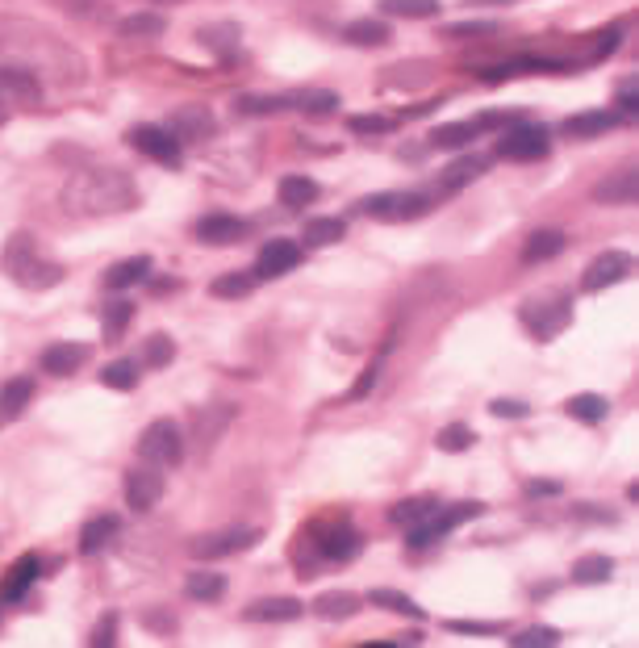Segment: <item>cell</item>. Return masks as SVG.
Returning a JSON list of instances; mask_svg holds the SVG:
<instances>
[{
  "mask_svg": "<svg viewBox=\"0 0 639 648\" xmlns=\"http://www.w3.org/2000/svg\"><path fill=\"white\" fill-rule=\"evenodd\" d=\"M138 205V184L117 168H80L63 184V210L71 218L130 214Z\"/></svg>",
  "mask_w": 639,
  "mask_h": 648,
  "instance_id": "1",
  "label": "cell"
},
{
  "mask_svg": "<svg viewBox=\"0 0 639 648\" xmlns=\"http://www.w3.org/2000/svg\"><path fill=\"white\" fill-rule=\"evenodd\" d=\"M5 272L26 289H51V285L63 281V268L38 256V247L26 230H17V235L5 243Z\"/></svg>",
  "mask_w": 639,
  "mask_h": 648,
  "instance_id": "2",
  "label": "cell"
},
{
  "mask_svg": "<svg viewBox=\"0 0 639 648\" xmlns=\"http://www.w3.org/2000/svg\"><path fill=\"white\" fill-rule=\"evenodd\" d=\"M485 506L481 502H456V506H435L426 519L410 523L406 527V544L410 548H426V544H435L439 536H452V531L460 523H472V519H481Z\"/></svg>",
  "mask_w": 639,
  "mask_h": 648,
  "instance_id": "3",
  "label": "cell"
},
{
  "mask_svg": "<svg viewBox=\"0 0 639 648\" xmlns=\"http://www.w3.org/2000/svg\"><path fill=\"white\" fill-rule=\"evenodd\" d=\"M502 159H514V164H535L552 151V130L539 126V122H514L497 134V147H493Z\"/></svg>",
  "mask_w": 639,
  "mask_h": 648,
  "instance_id": "4",
  "label": "cell"
},
{
  "mask_svg": "<svg viewBox=\"0 0 639 648\" xmlns=\"http://www.w3.org/2000/svg\"><path fill=\"white\" fill-rule=\"evenodd\" d=\"M259 544L255 527H230V531H205V536L188 540V557L193 561H222V557H239V552Z\"/></svg>",
  "mask_w": 639,
  "mask_h": 648,
  "instance_id": "5",
  "label": "cell"
},
{
  "mask_svg": "<svg viewBox=\"0 0 639 648\" xmlns=\"http://www.w3.org/2000/svg\"><path fill=\"white\" fill-rule=\"evenodd\" d=\"M523 327L539 339V343H552L556 335L568 331V322H573V306L564 302V297H535V302L523 306Z\"/></svg>",
  "mask_w": 639,
  "mask_h": 648,
  "instance_id": "6",
  "label": "cell"
},
{
  "mask_svg": "<svg viewBox=\"0 0 639 648\" xmlns=\"http://www.w3.org/2000/svg\"><path fill=\"white\" fill-rule=\"evenodd\" d=\"M138 456L151 460L155 469L180 465V456H184V435H180V427L172 419H155L147 431L138 435Z\"/></svg>",
  "mask_w": 639,
  "mask_h": 648,
  "instance_id": "7",
  "label": "cell"
},
{
  "mask_svg": "<svg viewBox=\"0 0 639 648\" xmlns=\"http://www.w3.org/2000/svg\"><path fill=\"white\" fill-rule=\"evenodd\" d=\"M360 210L368 218H381V222H410V218H422L431 210V197L422 193H372L360 201Z\"/></svg>",
  "mask_w": 639,
  "mask_h": 648,
  "instance_id": "8",
  "label": "cell"
},
{
  "mask_svg": "<svg viewBox=\"0 0 639 648\" xmlns=\"http://www.w3.org/2000/svg\"><path fill=\"white\" fill-rule=\"evenodd\" d=\"M314 544H318V557L322 561L347 565V561H355L364 552V531L351 527V523H330V527H322L318 536H314Z\"/></svg>",
  "mask_w": 639,
  "mask_h": 648,
  "instance_id": "9",
  "label": "cell"
},
{
  "mask_svg": "<svg viewBox=\"0 0 639 648\" xmlns=\"http://www.w3.org/2000/svg\"><path fill=\"white\" fill-rule=\"evenodd\" d=\"M293 268H301V243H293V239H268L264 247H259V260H255L259 281H280V276H289Z\"/></svg>",
  "mask_w": 639,
  "mask_h": 648,
  "instance_id": "10",
  "label": "cell"
},
{
  "mask_svg": "<svg viewBox=\"0 0 639 648\" xmlns=\"http://www.w3.org/2000/svg\"><path fill=\"white\" fill-rule=\"evenodd\" d=\"M631 268H635V260L627 256V251H602V256L581 272V289H585V293H602V289H610V285L627 281Z\"/></svg>",
  "mask_w": 639,
  "mask_h": 648,
  "instance_id": "11",
  "label": "cell"
},
{
  "mask_svg": "<svg viewBox=\"0 0 639 648\" xmlns=\"http://www.w3.org/2000/svg\"><path fill=\"white\" fill-rule=\"evenodd\" d=\"M163 498V473L151 465V469H130L126 473V502H130V511L134 515H147L155 511Z\"/></svg>",
  "mask_w": 639,
  "mask_h": 648,
  "instance_id": "12",
  "label": "cell"
},
{
  "mask_svg": "<svg viewBox=\"0 0 639 648\" xmlns=\"http://www.w3.org/2000/svg\"><path fill=\"white\" fill-rule=\"evenodd\" d=\"M130 143L142 155L159 159V164H176V159H180V138L172 130H163V126H134L130 130Z\"/></svg>",
  "mask_w": 639,
  "mask_h": 648,
  "instance_id": "13",
  "label": "cell"
},
{
  "mask_svg": "<svg viewBox=\"0 0 639 648\" xmlns=\"http://www.w3.org/2000/svg\"><path fill=\"white\" fill-rule=\"evenodd\" d=\"M193 235L205 243V247H230V243H239L243 235H251V226L243 218H234V214H209L197 222Z\"/></svg>",
  "mask_w": 639,
  "mask_h": 648,
  "instance_id": "14",
  "label": "cell"
},
{
  "mask_svg": "<svg viewBox=\"0 0 639 648\" xmlns=\"http://www.w3.org/2000/svg\"><path fill=\"white\" fill-rule=\"evenodd\" d=\"M635 197H639V172L631 164L610 172L606 180H598V189H594L598 205H635Z\"/></svg>",
  "mask_w": 639,
  "mask_h": 648,
  "instance_id": "15",
  "label": "cell"
},
{
  "mask_svg": "<svg viewBox=\"0 0 639 648\" xmlns=\"http://www.w3.org/2000/svg\"><path fill=\"white\" fill-rule=\"evenodd\" d=\"M619 122L623 118H619V113H610V109H585V113H573V118H568L560 130L568 138H602V134H610Z\"/></svg>",
  "mask_w": 639,
  "mask_h": 648,
  "instance_id": "16",
  "label": "cell"
},
{
  "mask_svg": "<svg viewBox=\"0 0 639 648\" xmlns=\"http://www.w3.org/2000/svg\"><path fill=\"white\" fill-rule=\"evenodd\" d=\"M34 577H42V561L38 557H21L5 577H0V603H21L26 590L34 586Z\"/></svg>",
  "mask_w": 639,
  "mask_h": 648,
  "instance_id": "17",
  "label": "cell"
},
{
  "mask_svg": "<svg viewBox=\"0 0 639 648\" xmlns=\"http://www.w3.org/2000/svg\"><path fill=\"white\" fill-rule=\"evenodd\" d=\"M155 276V260L151 256H130V260H122V264H113L105 276H101V285L105 289H130V285H142V281H151Z\"/></svg>",
  "mask_w": 639,
  "mask_h": 648,
  "instance_id": "18",
  "label": "cell"
},
{
  "mask_svg": "<svg viewBox=\"0 0 639 648\" xmlns=\"http://www.w3.org/2000/svg\"><path fill=\"white\" fill-rule=\"evenodd\" d=\"M88 364V347L84 343H51L42 352V368L51 377H71L76 368H84Z\"/></svg>",
  "mask_w": 639,
  "mask_h": 648,
  "instance_id": "19",
  "label": "cell"
},
{
  "mask_svg": "<svg viewBox=\"0 0 639 648\" xmlns=\"http://www.w3.org/2000/svg\"><path fill=\"white\" fill-rule=\"evenodd\" d=\"M343 42L347 46H364V51H376V46L393 42V30H389L385 17H360V21H351V26L343 30Z\"/></svg>",
  "mask_w": 639,
  "mask_h": 648,
  "instance_id": "20",
  "label": "cell"
},
{
  "mask_svg": "<svg viewBox=\"0 0 639 648\" xmlns=\"http://www.w3.org/2000/svg\"><path fill=\"white\" fill-rule=\"evenodd\" d=\"M489 168H493V159H489V155H464V159H456V164L439 176V189L460 193V189H468L472 180H481Z\"/></svg>",
  "mask_w": 639,
  "mask_h": 648,
  "instance_id": "21",
  "label": "cell"
},
{
  "mask_svg": "<svg viewBox=\"0 0 639 648\" xmlns=\"http://www.w3.org/2000/svg\"><path fill=\"white\" fill-rule=\"evenodd\" d=\"M117 536H122V519H117V515H97V519H88L84 531H80V552H84V557H97V552L109 548Z\"/></svg>",
  "mask_w": 639,
  "mask_h": 648,
  "instance_id": "22",
  "label": "cell"
},
{
  "mask_svg": "<svg viewBox=\"0 0 639 648\" xmlns=\"http://www.w3.org/2000/svg\"><path fill=\"white\" fill-rule=\"evenodd\" d=\"M301 598H264V603H251L247 611H243V619H251V623H293V619H301Z\"/></svg>",
  "mask_w": 639,
  "mask_h": 648,
  "instance_id": "23",
  "label": "cell"
},
{
  "mask_svg": "<svg viewBox=\"0 0 639 648\" xmlns=\"http://www.w3.org/2000/svg\"><path fill=\"white\" fill-rule=\"evenodd\" d=\"M360 607H364V598L351 594V590H326V594H318V603H314L318 619H326V623H343Z\"/></svg>",
  "mask_w": 639,
  "mask_h": 648,
  "instance_id": "24",
  "label": "cell"
},
{
  "mask_svg": "<svg viewBox=\"0 0 639 648\" xmlns=\"http://www.w3.org/2000/svg\"><path fill=\"white\" fill-rule=\"evenodd\" d=\"M184 594L193 598V603H218L226 594V577L218 569H193L184 577Z\"/></svg>",
  "mask_w": 639,
  "mask_h": 648,
  "instance_id": "25",
  "label": "cell"
},
{
  "mask_svg": "<svg viewBox=\"0 0 639 648\" xmlns=\"http://www.w3.org/2000/svg\"><path fill=\"white\" fill-rule=\"evenodd\" d=\"M318 193H322L318 180H310V176H284L276 184V197H280V205H289V210H305V205H314Z\"/></svg>",
  "mask_w": 639,
  "mask_h": 648,
  "instance_id": "26",
  "label": "cell"
},
{
  "mask_svg": "<svg viewBox=\"0 0 639 648\" xmlns=\"http://www.w3.org/2000/svg\"><path fill=\"white\" fill-rule=\"evenodd\" d=\"M34 398V381L30 377H13L0 385V419H21Z\"/></svg>",
  "mask_w": 639,
  "mask_h": 648,
  "instance_id": "27",
  "label": "cell"
},
{
  "mask_svg": "<svg viewBox=\"0 0 639 648\" xmlns=\"http://www.w3.org/2000/svg\"><path fill=\"white\" fill-rule=\"evenodd\" d=\"M130 322H134V302H126V297H113V302H105V310H101V335H105V343L122 339Z\"/></svg>",
  "mask_w": 639,
  "mask_h": 648,
  "instance_id": "28",
  "label": "cell"
},
{
  "mask_svg": "<svg viewBox=\"0 0 639 648\" xmlns=\"http://www.w3.org/2000/svg\"><path fill=\"white\" fill-rule=\"evenodd\" d=\"M564 251V235L560 230H531L527 243H523V264H543Z\"/></svg>",
  "mask_w": 639,
  "mask_h": 648,
  "instance_id": "29",
  "label": "cell"
},
{
  "mask_svg": "<svg viewBox=\"0 0 639 648\" xmlns=\"http://www.w3.org/2000/svg\"><path fill=\"white\" fill-rule=\"evenodd\" d=\"M368 603L372 607H381V611H393V615H406V619H426V611L414 603L410 594H401V590H389V586H376L372 594H368Z\"/></svg>",
  "mask_w": 639,
  "mask_h": 648,
  "instance_id": "30",
  "label": "cell"
},
{
  "mask_svg": "<svg viewBox=\"0 0 639 648\" xmlns=\"http://www.w3.org/2000/svg\"><path fill=\"white\" fill-rule=\"evenodd\" d=\"M0 92H5V97H21V101H38L42 84L26 72V67H0Z\"/></svg>",
  "mask_w": 639,
  "mask_h": 648,
  "instance_id": "31",
  "label": "cell"
},
{
  "mask_svg": "<svg viewBox=\"0 0 639 648\" xmlns=\"http://www.w3.org/2000/svg\"><path fill=\"white\" fill-rule=\"evenodd\" d=\"M610 577H614V561L602 557V552H589V557H581L573 565V582L577 586H606Z\"/></svg>",
  "mask_w": 639,
  "mask_h": 648,
  "instance_id": "32",
  "label": "cell"
},
{
  "mask_svg": "<svg viewBox=\"0 0 639 648\" xmlns=\"http://www.w3.org/2000/svg\"><path fill=\"white\" fill-rule=\"evenodd\" d=\"M381 17L431 21V17H439V0H381Z\"/></svg>",
  "mask_w": 639,
  "mask_h": 648,
  "instance_id": "33",
  "label": "cell"
},
{
  "mask_svg": "<svg viewBox=\"0 0 639 648\" xmlns=\"http://www.w3.org/2000/svg\"><path fill=\"white\" fill-rule=\"evenodd\" d=\"M472 143H477V126L472 122H452V126L431 130V147L435 151H464Z\"/></svg>",
  "mask_w": 639,
  "mask_h": 648,
  "instance_id": "34",
  "label": "cell"
},
{
  "mask_svg": "<svg viewBox=\"0 0 639 648\" xmlns=\"http://www.w3.org/2000/svg\"><path fill=\"white\" fill-rule=\"evenodd\" d=\"M172 126H176V130H172L176 138H205V134H213V118H209V109H201V105L176 109Z\"/></svg>",
  "mask_w": 639,
  "mask_h": 648,
  "instance_id": "35",
  "label": "cell"
},
{
  "mask_svg": "<svg viewBox=\"0 0 639 648\" xmlns=\"http://www.w3.org/2000/svg\"><path fill=\"white\" fill-rule=\"evenodd\" d=\"M163 30H168V17H163V13H130L126 21H122V26H117V34H122V38H159Z\"/></svg>",
  "mask_w": 639,
  "mask_h": 648,
  "instance_id": "36",
  "label": "cell"
},
{
  "mask_svg": "<svg viewBox=\"0 0 639 648\" xmlns=\"http://www.w3.org/2000/svg\"><path fill=\"white\" fill-rule=\"evenodd\" d=\"M564 410L573 414L577 423H602L606 414H610V402L602 398V393H577V398H568Z\"/></svg>",
  "mask_w": 639,
  "mask_h": 648,
  "instance_id": "37",
  "label": "cell"
},
{
  "mask_svg": "<svg viewBox=\"0 0 639 648\" xmlns=\"http://www.w3.org/2000/svg\"><path fill=\"white\" fill-rule=\"evenodd\" d=\"M255 281H259L255 272H226V276H218V281L209 285V293L222 297V302H234V297H247L255 289Z\"/></svg>",
  "mask_w": 639,
  "mask_h": 648,
  "instance_id": "38",
  "label": "cell"
},
{
  "mask_svg": "<svg viewBox=\"0 0 639 648\" xmlns=\"http://www.w3.org/2000/svg\"><path fill=\"white\" fill-rule=\"evenodd\" d=\"M293 109H305L310 118H326V113H335V109H339V92H330V88L297 92V97H293Z\"/></svg>",
  "mask_w": 639,
  "mask_h": 648,
  "instance_id": "39",
  "label": "cell"
},
{
  "mask_svg": "<svg viewBox=\"0 0 639 648\" xmlns=\"http://www.w3.org/2000/svg\"><path fill=\"white\" fill-rule=\"evenodd\" d=\"M343 235H347L343 218H318V222L305 226V243H310V247H335Z\"/></svg>",
  "mask_w": 639,
  "mask_h": 648,
  "instance_id": "40",
  "label": "cell"
},
{
  "mask_svg": "<svg viewBox=\"0 0 639 648\" xmlns=\"http://www.w3.org/2000/svg\"><path fill=\"white\" fill-rule=\"evenodd\" d=\"M435 498H406V502H397L393 511H389V523H397V527H410V523H418V519H426L435 511Z\"/></svg>",
  "mask_w": 639,
  "mask_h": 648,
  "instance_id": "41",
  "label": "cell"
},
{
  "mask_svg": "<svg viewBox=\"0 0 639 648\" xmlns=\"http://www.w3.org/2000/svg\"><path fill=\"white\" fill-rule=\"evenodd\" d=\"M101 381H105L109 389L130 393V389H138V368H134L130 360H113V364L101 368Z\"/></svg>",
  "mask_w": 639,
  "mask_h": 648,
  "instance_id": "42",
  "label": "cell"
},
{
  "mask_svg": "<svg viewBox=\"0 0 639 648\" xmlns=\"http://www.w3.org/2000/svg\"><path fill=\"white\" fill-rule=\"evenodd\" d=\"M435 444H439V452H468L477 444V435H472V427H464V423H452L435 435Z\"/></svg>",
  "mask_w": 639,
  "mask_h": 648,
  "instance_id": "43",
  "label": "cell"
},
{
  "mask_svg": "<svg viewBox=\"0 0 639 648\" xmlns=\"http://www.w3.org/2000/svg\"><path fill=\"white\" fill-rule=\"evenodd\" d=\"M347 130L351 134H389V130H397V118H385V113H355V118H347Z\"/></svg>",
  "mask_w": 639,
  "mask_h": 648,
  "instance_id": "44",
  "label": "cell"
},
{
  "mask_svg": "<svg viewBox=\"0 0 639 648\" xmlns=\"http://www.w3.org/2000/svg\"><path fill=\"white\" fill-rule=\"evenodd\" d=\"M142 356H147V364L151 368H168L172 360H176V343H172V335H151L147 339V352H142Z\"/></svg>",
  "mask_w": 639,
  "mask_h": 648,
  "instance_id": "45",
  "label": "cell"
},
{
  "mask_svg": "<svg viewBox=\"0 0 639 648\" xmlns=\"http://www.w3.org/2000/svg\"><path fill=\"white\" fill-rule=\"evenodd\" d=\"M510 644L514 648H556L560 644V632L556 628H527V632H518V636H510Z\"/></svg>",
  "mask_w": 639,
  "mask_h": 648,
  "instance_id": "46",
  "label": "cell"
},
{
  "mask_svg": "<svg viewBox=\"0 0 639 648\" xmlns=\"http://www.w3.org/2000/svg\"><path fill=\"white\" fill-rule=\"evenodd\" d=\"M447 632H460V636H497V632H506V623L502 619H447Z\"/></svg>",
  "mask_w": 639,
  "mask_h": 648,
  "instance_id": "47",
  "label": "cell"
},
{
  "mask_svg": "<svg viewBox=\"0 0 639 648\" xmlns=\"http://www.w3.org/2000/svg\"><path fill=\"white\" fill-rule=\"evenodd\" d=\"M439 34H443V38H456V42H464V38H485V34H497V26H493V21H456V26H443Z\"/></svg>",
  "mask_w": 639,
  "mask_h": 648,
  "instance_id": "48",
  "label": "cell"
},
{
  "mask_svg": "<svg viewBox=\"0 0 639 648\" xmlns=\"http://www.w3.org/2000/svg\"><path fill=\"white\" fill-rule=\"evenodd\" d=\"M293 109V97H239V113H284Z\"/></svg>",
  "mask_w": 639,
  "mask_h": 648,
  "instance_id": "49",
  "label": "cell"
},
{
  "mask_svg": "<svg viewBox=\"0 0 639 648\" xmlns=\"http://www.w3.org/2000/svg\"><path fill=\"white\" fill-rule=\"evenodd\" d=\"M201 42L213 46V51H234L239 46V26H209L201 30Z\"/></svg>",
  "mask_w": 639,
  "mask_h": 648,
  "instance_id": "50",
  "label": "cell"
},
{
  "mask_svg": "<svg viewBox=\"0 0 639 648\" xmlns=\"http://www.w3.org/2000/svg\"><path fill=\"white\" fill-rule=\"evenodd\" d=\"M514 122H523V113H514V109H489V113H481L477 122V130H506V126H514Z\"/></svg>",
  "mask_w": 639,
  "mask_h": 648,
  "instance_id": "51",
  "label": "cell"
},
{
  "mask_svg": "<svg viewBox=\"0 0 639 648\" xmlns=\"http://www.w3.org/2000/svg\"><path fill=\"white\" fill-rule=\"evenodd\" d=\"M117 611H105L101 619H97V628H92V648H109L113 640H117Z\"/></svg>",
  "mask_w": 639,
  "mask_h": 648,
  "instance_id": "52",
  "label": "cell"
},
{
  "mask_svg": "<svg viewBox=\"0 0 639 648\" xmlns=\"http://www.w3.org/2000/svg\"><path fill=\"white\" fill-rule=\"evenodd\" d=\"M489 414L493 419H527L531 406L523 398H497V402H489Z\"/></svg>",
  "mask_w": 639,
  "mask_h": 648,
  "instance_id": "53",
  "label": "cell"
},
{
  "mask_svg": "<svg viewBox=\"0 0 639 648\" xmlns=\"http://www.w3.org/2000/svg\"><path fill=\"white\" fill-rule=\"evenodd\" d=\"M376 377H381V360H372L368 368H364V377L351 385V393H347V402H360V398H368L372 393V385H376Z\"/></svg>",
  "mask_w": 639,
  "mask_h": 648,
  "instance_id": "54",
  "label": "cell"
},
{
  "mask_svg": "<svg viewBox=\"0 0 639 648\" xmlns=\"http://www.w3.org/2000/svg\"><path fill=\"white\" fill-rule=\"evenodd\" d=\"M619 105H623L619 118H623V122H635V109H639V101H635V76L623 80V88H619Z\"/></svg>",
  "mask_w": 639,
  "mask_h": 648,
  "instance_id": "55",
  "label": "cell"
},
{
  "mask_svg": "<svg viewBox=\"0 0 639 648\" xmlns=\"http://www.w3.org/2000/svg\"><path fill=\"white\" fill-rule=\"evenodd\" d=\"M560 490H564L560 481H531V490H527V494H531V498H556Z\"/></svg>",
  "mask_w": 639,
  "mask_h": 648,
  "instance_id": "56",
  "label": "cell"
},
{
  "mask_svg": "<svg viewBox=\"0 0 639 648\" xmlns=\"http://www.w3.org/2000/svg\"><path fill=\"white\" fill-rule=\"evenodd\" d=\"M619 38H623L619 30H606V38L598 42V55H610V51H614V46H619Z\"/></svg>",
  "mask_w": 639,
  "mask_h": 648,
  "instance_id": "57",
  "label": "cell"
},
{
  "mask_svg": "<svg viewBox=\"0 0 639 648\" xmlns=\"http://www.w3.org/2000/svg\"><path fill=\"white\" fill-rule=\"evenodd\" d=\"M573 515H577V519H614L610 511H589V506H577Z\"/></svg>",
  "mask_w": 639,
  "mask_h": 648,
  "instance_id": "58",
  "label": "cell"
},
{
  "mask_svg": "<svg viewBox=\"0 0 639 648\" xmlns=\"http://www.w3.org/2000/svg\"><path fill=\"white\" fill-rule=\"evenodd\" d=\"M176 281H151V293H172Z\"/></svg>",
  "mask_w": 639,
  "mask_h": 648,
  "instance_id": "59",
  "label": "cell"
},
{
  "mask_svg": "<svg viewBox=\"0 0 639 648\" xmlns=\"http://www.w3.org/2000/svg\"><path fill=\"white\" fill-rule=\"evenodd\" d=\"M464 5H477V9H485V5H514V0H464Z\"/></svg>",
  "mask_w": 639,
  "mask_h": 648,
  "instance_id": "60",
  "label": "cell"
},
{
  "mask_svg": "<svg viewBox=\"0 0 639 648\" xmlns=\"http://www.w3.org/2000/svg\"><path fill=\"white\" fill-rule=\"evenodd\" d=\"M9 122V109H5V101H0V126H5Z\"/></svg>",
  "mask_w": 639,
  "mask_h": 648,
  "instance_id": "61",
  "label": "cell"
}]
</instances>
